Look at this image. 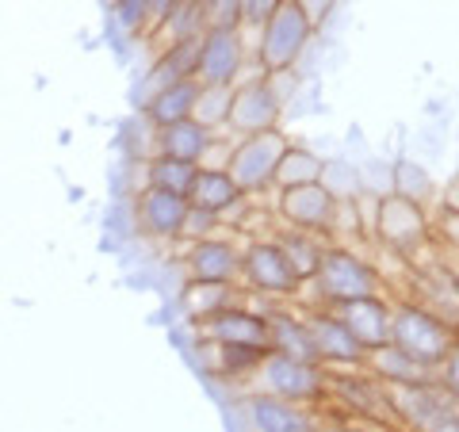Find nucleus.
<instances>
[{"instance_id": "nucleus-7", "label": "nucleus", "mask_w": 459, "mask_h": 432, "mask_svg": "<svg viewBox=\"0 0 459 432\" xmlns=\"http://www.w3.org/2000/svg\"><path fill=\"white\" fill-rule=\"evenodd\" d=\"M280 115H283V104L272 96V89L264 84V73H256L249 81L234 84V99H230L226 131H234L238 138H253V134L276 131Z\"/></svg>"}, {"instance_id": "nucleus-17", "label": "nucleus", "mask_w": 459, "mask_h": 432, "mask_svg": "<svg viewBox=\"0 0 459 432\" xmlns=\"http://www.w3.org/2000/svg\"><path fill=\"white\" fill-rule=\"evenodd\" d=\"M211 131L199 126L195 119L184 123H169L161 131H153V153L157 157H172V161H188V165H204V153L211 146Z\"/></svg>"}, {"instance_id": "nucleus-16", "label": "nucleus", "mask_w": 459, "mask_h": 432, "mask_svg": "<svg viewBox=\"0 0 459 432\" xmlns=\"http://www.w3.org/2000/svg\"><path fill=\"white\" fill-rule=\"evenodd\" d=\"M238 272H241V249L234 241L207 238V241H195L188 249V280L238 283Z\"/></svg>"}, {"instance_id": "nucleus-20", "label": "nucleus", "mask_w": 459, "mask_h": 432, "mask_svg": "<svg viewBox=\"0 0 459 432\" xmlns=\"http://www.w3.org/2000/svg\"><path fill=\"white\" fill-rule=\"evenodd\" d=\"M199 344H204V352H207L204 356L207 371L219 379H253L268 356L256 349H234V344H214V341H199Z\"/></svg>"}, {"instance_id": "nucleus-35", "label": "nucleus", "mask_w": 459, "mask_h": 432, "mask_svg": "<svg viewBox=\"0 0 459 432\" xmlns=\"http://www.w3.org/2000/svg\"><path fill=\"white\" fill-rule=\"evenodd\" d=\"M322 432H386V428H376V425H364V421H349V425H329Z\"/></svg>"}, {"instance_id": "nucleus-9", "label": "nucleus", "mask_w": 459, "mask_h": 432, "mask_svg": "<svg viewBox=\"0 0 459 432\" xmlns=\"http://www.w3.org/2000/svg\"><path fill=\"white\" fill-rule=\"evenodd\" d=\"M246 432H322L318 406L303 402H283L272 394H249L246 398Z\"/></svg>"}, {"instance_id": "nucleus-32", "label": "nucleus", "mask_w": 459, "mask_h": 432, "mask_svg": "<svg viewBox=\"0 0 459 432\" xmlns=\"http://www.w3.org/2000/svg\"><path fill=\"white\" fill-rule=\"evenodd\" d=\"M440 367H444V371H440V383L448 386V394L459 402V341L452 344V352H448V359H444Z\"/></svg>"}, {"instance_id": "nucleus-14", "label": "nucleus", "mask_w": 459, "mask_h": 432, "mask_svg": "<svg viewBox=\"0 0 459 432\" xmlns=\"http://www.w3.org/2000/svg\"><path fill=\"white\" fill-rule=\"evenodd\" d=\"M184 219H188V199L161 188H142L134 199V222L146 238H180Z\"/></svg>"}, {"instance_id": "nucleus-8", "label": "nucleus", "mask_w": 459, "mask_h": 432, "mask_svg": "<svg viewBox=\"0 0 459 432\" xmlns=\"http://www.w3.org/2000/svg\"><path fill=\"white\" fill-rule=\"evenodd\" d=\"M199 341H214V344H234V349H256V352H272V329H268V314H256L249 307H230L222 314H214L207 322H195Z\"/></svg>"}, {"instance_id": "nucleus-11", "label": "nucleus", "mask_w": 459, "mask_h": 432, "mask_svg": "<svg viewBox=\"0 0 459 432\" xmlns=\"http://www.w3.org/2000/svg\"><path fill=\"white\" fill-rule=\"evenodd\" d=\"M376 234L386 249L394 253H413L418 245L429 238V219L421 203H410L402 195H383L379 199V211H376Z\"/></svg>"}, {"instance_id": "nucleus-23", "label": "nucleus", "mask_w": 459, "mask_h": 432, "mask_svg": "<svg viewBox=\"0 0 459 432\" xmlns=\"http://www.w3.org/2000/svg\"><path fill=\"white\" fill-rule=\"evenodd\" d=\"M280 253L287 256V264L299 276V283L314 280V272H318L322 256H325V245L318 241V234H303V229H291V234H283L280 241Z\"/></svg>"}, {"instance_id": "nucleus-12", "label": "nucleus", "mask_w": 459, "mask_h": 432, "mask_svg": "<svg viewBox=\"0 0 459 432\" xmlns=\"http://www.w3.org/2000/svg\"><path fill=\"white\" fill-rule=\"evenodd\" d=\"M333 211H337V199L329 195L322 184H303V188H283L280 192L283 222L291 229H303V234L333 229Z\"/></svg>"}, {"instance_id": "nucleus-4", "label": "nucleus", "mask_w": 459, "mask_h": 432, "mask_svg": "<svg viewBox=\"0 0 459 432\" xmlns=\"http://www.w3.org/2000/svg\"><path fill=\"white\" fill-rule=\"evenodd\" d=\"M318 287V295L329 302V307H337V302H352V298H376L379 295V272L371 268L364 256H356L349 249H325L318 272H314V280H307Z\"/></svg>"}, {"instance_id": "nucleus-21", "label": "nucleus", "mask_w": 459, "mask_h": 432, "mask_svg": "<svg viewBox=\"0 0 459 432\" xmlns=\"http://www.w3.org/2000/svg\"><path fill=\"white\" fill-rule=\"evenodd\" d=\"M230 307H238V283H204L188 280L184 287V310L192 322H207L214 314H222Z\"/></svg>"}, {"instance_id": "nucleus-29", "label": "nucleus", "mask_w": 459, "mask_h": 432, "mask_svg": "<svg viewBox=\"0 0 459 432\" xmlns=\"http://www.w3.org/2000/svg\"><path fill=\"white\" fill-rule=\"evenodd\" d=\"M219 214H207V211H199V207H192L188 203V219H184V229H180V238H188L192 245L195 241H207V238H214L219 234Z\"/></svg>"}, {"instance_id": "nucleus-6", "label": "nucleus", "mask_w": 459, "mask_h": 432, "mask_svg": "<svg viewBox=\"0 0 459 432\" xmlns=\"http://www.w3.org/2000/svg\"><path fill=\"white\" fill-rule=\"evenodd\" d=\"M246 65V42L238 27H207L199 39V65L195 81L214 84V89H234Z\"/></svg>"}, {"instance_id": "nucleus-1", "label": "nucleus", "mask_w": 459, "mask_h": 432, "mask_svg": "<svg viewBox=\"0 0 459 432\" xmlns=\"http://www.w3.org/2000/svg\"><path fill=\"white\" fill-rule=\"evenodd\" d=\"M455 341H459L455 329L448 322H440L437 314H429L425 307H418V302H406V307L391 310V344L425 367L437 371L448 359Z\"/></svg>"}, {"instance_id": "nucleus-22", "label": "nucleus", "mask_w": 459, "mask_h": 432, "mask_svg": "<svg viewBox=\"0 0 459 432\" xmlns=\"http://www.w3.org/2000/svg\"><path fill=\"white\" fill-rule=\"evenodd\" d=\"M268 329H272V352H283L291 359H307V364H318L314 356V341L303 318H291V314H268Z\"/></svg>"}, {"instance_id": "nucleus-25", "label": "nucleus", "mask_w": 459, "mask_h": 432, "mask_svg": "<svg viewBox=\"0 0 459 432\" xmlns=\"http://www.w3.org/2000/svg\"><path fill=\"white\" fill-rule=\"evenodd\" d=\"M195 172H199V165L172 161V157H157L153 153V157H146V188H161V192H172V195L188 199Z\"/></svg>"}, {"instance_id": "nucleus-10", "label": "nucleus", "mask_w": 459, "mask_h": 432, "mask_svg": "<svg viewBox=\"0 0 459 432\" xmlns=\"http://www.w3.org/2000/svg\"><path fill=\"white\" fill-rule=\"evenodd\" d=\"M238 276L246 280L253 291L272 295V298L291 295V291L303 287L299 276L291 272V264H287V256L280 253L276 241H249V249L241 253V272Z\"/></svg>"}, {"instance_id": "nucleus-26", "label": "nucleus", "mask_w": 459, "mask_h": 432, "mask_svg": "<svg viewBox=\"0 0 459 432\" xmlns=\"http://www.w3.org/2000/svg\"><path fill=\"white\" fill-rule=\"evenodd\" d=\"M230 99H234V89H214V84H204L195 99V115L192 119L199 126H207L211 134L226 131V119H230Z\"/></svg>"}, {"instance_id": "nucleus-15", "label": "nucleus", "mask_w": 459, "mask_h": 432, "mask_svg": "<svg viewBox=\"0 0 459 432\" xmlns=\"http://www.w3.org/2000/svg\"><path fill=\"white\" fill-rule=\"evenodd\" d=\"M303 322H307V329H310L314 356H318L322 367H341V364H356V367H360L364 359H368V352L352 341V333L341 325V318H337L333 310L310 314V318H303Z\"/></svg>"}, {"instance_id": "nucleus-28", "label": "nucleus", "mask_w": 459, "mask_h": 432, "mask_svg": "<svg viewBox=\"0 0 459 432\" xmlns=\"http://www.w3.org/2000/svg\"><path fill=\"white\" fill-rule=\"evenodd\" d=\"M115 20L126 35H142L150 31V8L146 0H115Z\"/></svg>"}, {"instance_id": "nucleus-31", "label": "nucleus", "mask_w": 459, "mask_h": 432, "mask_svg": "<svg viewBox=\"0 0 459 432\" xmlns=\"http://www.w3.org/2000/svg\"><path fill=\"white\" fill-rule=\"evenodd\" d=\"M287 0H241V23L249 27H261L272 12H280Z\"/></svg>"}, {"instance_id": "nucleus-3", "label": "nucleus", "mask_w": 459, "mask_h": 432, "mask_svg": "<svg viewBox=\"0 0 459 432\" xmlns=\"http://www.w3.org/2000/svg\"><path fill=\"white\" fill-rule=\"evenodd\" d=\"M256 31H261V39H256V69L261 73H276V69H295V62L303 57L307 42L314 35V27L295 8V0H287Z\"/></svg>"}, {"instance_id": "nucleus-5", "label": "nucleus", "mask_w": 459, "mask_h": 432, "mask_svg": "<svg viewBox=\"0 0 459 432\" xmlns=\"http://www.w3.org/2000/svg\"><path fill=\"white\" fill-rule=\"evenodd\" d=\"M291 146L280 131H264V134H253V138H241L234 150H230V161L226 172L234 177V184L241 188V195H256L264 192L272 180H276V165L283 150Z\"/></svg>"}, {"instance_id": "nucleus-19", "label": "nucleus", "mask_w": 459, "mask_h": 432, "mask_svg": "<svg viewBox=\"0 0 459 432\" xmlns=\"http://www.w3.org/2000/svg\"><path fill=\"white\" fill-rule=\"evenodd\" d=\"M199 89H204V84H199L195 77H188V81H177V84H169V89L153 92V96L146 99V119H150L153 131H161V126H169V123L192 119Z\"/></svg>"}, {"instance_id": "nucleus-27", "label": "nucleus", "mask_w": 459, "mask_h": 432, "mask_svg": "<svg viewBox=\"0 0 459 432\" xmlns=\"http://www.w3.org/2000/svg\"><path fill=\"white\" fill-rule=\"evenodd\" d=\"M391 192L410 199V203H425L429 192H433V184H429L425 168L413 165V161H398L394 165V180H391Z\"/></svg>"}, {"instance_id": "nucleus-13", "label": "nucleus", "mask_w": 459, "mask_h": 432, "mask_svg": "<svg viewBox=\"0 0 459 432\" xmlns=\"http://www.w3.org/2000/svg\"><path fill=\"white\" fill-rule=\"evenodd\" d=\"M341 318V325L352 333V341L364 352H376L383 344H391V307L376 295V298H352V302H337L329 307Z\"/></svg>"}, {"instance_id": "nucleus-33", "label": "nucleus", "mask_w": 459, "mask_h": 432, "mask_svg": "<svg viewBox=\"0 0 459 432\" xmlns=\"http://www.w3.org/2000/svg\"><path fill=\"white\" fill-rule=\"evenodd\" d=\"M295 8L310 20V27H318V23L329 16V12L337 8V0H295Z\"/></svg>"}, {"instance_id": "nucleus-24", "label": "nucleus", "mask_w": 459, "mask_h": 432, "mask_svg": "<svg viewBox=\"0 0 459 432\" xmlns=\"http://www.w3.org/2000/svg\"><path fill=\"white\" fill-rule=\"evenodd\" d=\"M318 180H322V157L303 146H287L272 184L283 192V188H303V184H318Z\"/></svg>"}, {"instance_id": "nucleus-34", "label": "nucleus", "mask_w": 459, "mask_h": 432, "mask_svg": "<svg viewBox=\"0 0 459 432\" xmlns=\"http://www.w3.org/2000/svg\"><path fill=\"white\" fill-rule=\"evenodd\" d=\"M177 4H180V0H146V8H150V31H157V27L165 23V16Z\"/></svg>"}, {"instance_id": "nucleus-18", "label": "nucleus", "mask_w": 459, "mask_h": 432, "mask_svg": "<svg viewBox=\"0 0 459 432\" xmlns=\"http://www.w3.org/2000/svg\"><path fill=\"white\" fill-rule=\"evenodd\" d=\"M241 199L246 195H241V188L226 168H199L195 180H192V192H188V203L207 211V214H219V222H222L226 211H234L241 203Z\"/></svg>"}, {"instance_id": "nucleus-30", "label": "nucleus", "mask_w": 459, "mask_h": 432, "mask_svg": "<svg viewBox=\"0 0 459 432\" xmlns=\"http://www.w3.org/2000/svg\"><path fill=\"white\" fill-rule=\"evenodd\" d=\"M207 27H241V0H199Z\"/></svg>"}, {"instance_id": "nucleus-2", "label": "nucleus", "mask_w": 459, "mask_h": 432, "mask_svg": "<svg viewBox=\"0 0 459 432\" xmlns=\"http://www.w3.org/2000/svg\"><path fill=\"white\" fill-rule=\"evenodd\" d=\"M261 383V394L283 398V402H303V406H322L329 398V371L322 364L291 359L283 352H268L261 371L253 376Z\"/></svg>"}]
</instances>
